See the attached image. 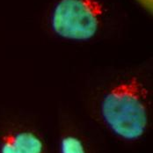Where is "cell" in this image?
Listing matches in <instances>:
<instances>
[{"label": "cell", "instance_id": "obj_2", "mask_svg": "<svg viewBox=\"0 0 153 153\" xmlns=\"http://www.w3.org/2000/svg\"><path fill=\"white\" fill-rule=\"evenodd\" d=\"M104 13L100 0H60L52 13L51 27L62 39L89 41L99 32Z\"/></svg>", "mask_w": 153, "mask_h": 153}, {"label": "cell", "instance_id": "obj_4", "mask_svg": "<svg viewBox=\"0 0 153 153\" xmlns=\"http://www.w3.org/2000/svg\"><path fill=\"white\" fill-rule=\"evenodd\" d=\"M60 153H89L82 140L75 134H66L61 138Z\"/></svg>", "mask_w": 153, "mask_h": 153}, {"label": "cell", "instance_id": "obj_1", "mask_svg": "<svg viewBox=\"0 0 153 153\" xmlns=\"http://www.w3.org/2000/svg\"><path fill=\"white\" fill-rule=\"evenodd\" d=\"M100 115L107 128L126 141L142 137L149 126V91L136 76L112 86L100 102Z\"/></svg>", "mask_w": 153, "mask_h": 153}, {"label": "cell", "instance_id": "obj_3", "mask_svg": "<svg viewBox=\"0 0 153 153\" xmlns=\"http://www.w3.org/2000/svg\"><path fill=\"white\" fill-rule=\"evenodd\" d=\"M0 153H47V147L35 131L7 124L0 128Z\"/></svg>", "mask_w": 153, "mask_h": 153}, {"label": "cell", "instance_id": "obj_5", "mask_svg": "<svg viewBox=\"0 0 153 153\" xmlns=\"http://www.w3.org/2000/svg\"><path fill=\"white\" fill-rule=\"evenodd\" d=\"M138 4L148 13H152L153 11V0H136Z\"/></svg>", "mask_w": 153, "mask_h": 153}]
</instances>
